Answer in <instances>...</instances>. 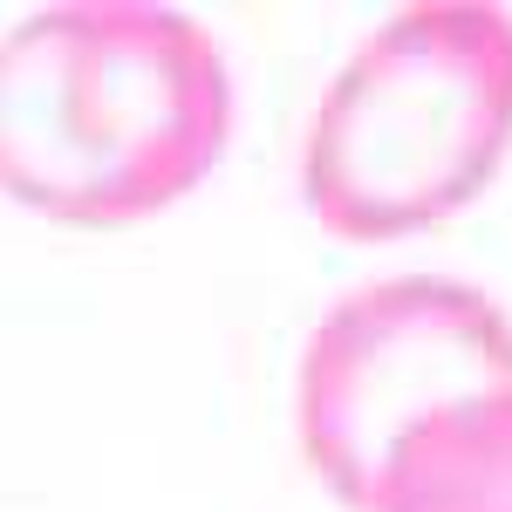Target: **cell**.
Listing matches in <instances>:
<instances>
[{
    "label": "cell",
    "instance_id": "obj_1",
    "mask_svg": "<svg viewBox=\"0 0 512 512\" xmlns=\"http://www.w3.org/2000/svg\"><path fill=\"white\" fill-rule=\"evenodd\" d=\"M233 137L212 28L158 0H69L0 35V192L62 226L185 198Z\"/></svg>",
    "mask_w": 512,
    "mask_h": 512
},
{
    "label": "cell",
    "instance_id": "obj_2",
    "mask_svg": "<svg viewBox=\"0 0 512 512\" xmlns=\"http://www.w3.org/2000/svg\"><path fill=\"white\" fill-rule=\"evenodd\" d=\"M512 151V14L417 0L335 69L301 185L335 239H403L492 185Z\"/></svg>",
    "mask_w": 512,
    "mask_h": 512
},
{
    "label": "cell",
    "instance_id": "obj_3",
    "mask_svg": "<svg viewBox=\"0 0 512 512\" xmlns=\"http://www.w3.org/2000/svg\"><path fill=\"white\" fill-rule=\"evenodd\" d=\"M512 390V315L451 274H390L315 321L294 383L301 451L342 506L369 512L396 444L458 396Z\"/></svg>",
    "mask_w": 512,
    "mask_h": 512
},
{
    "label": "cell",
    "instance_id": "obj_4",
    "mask_svg": "<svg viewBox=\"0 0 512 512\" xmlns=\"http://www.w3.org/2000/svg\"><path fill=\"white\" fill-rule=\"evenodd\" d=\"M369 512H512V390L431 410L383 465Z\"/></svg>",
    "mask_w": 512,
    "mask_h": 512
}]
</instances>
